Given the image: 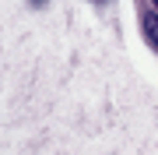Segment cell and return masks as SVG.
Here are the masks:
<instances>
[{"label": "cell", "mask_w": 158, "mask_h": 155, "mask_svg": "<svg viewBox=\"0 0 158 155\" xmlns=\"http://www.w3.org/2000/svg\"><path fill=\"white\" fill-rule=\"evenodd\" d=\"M28 4H32V7H42V4H46V0H28Z\"/></svg>", "instance_id": "obj_2"}, {"label": "cell", "mask_w": 158, "mask_h": 155, "mask_svg": "<svg viewBox=\"0 0 158 155\" xmlns=\"http://www.w3.org/2000/svg\"><path fill=\"white\" fill-rule=\"evenodd\" d=\"M151 4H155V11H158V0H151Z\"/></svg>", "instance_id": "obj_3"}, {"label": "cell", "mask_w": 158, "mask_h": 155, "mask_svg": "<svg viewBox=\"0 0 158 155\" xmlns=\"http://www.w3.org/2000/svg\"><path fill=\"white\" fill-rule=\"evenodd\" d=\"M144 39L158 50V14H144Z\"/></svg>", "instance_id": "obj_1"}]
</instances>
